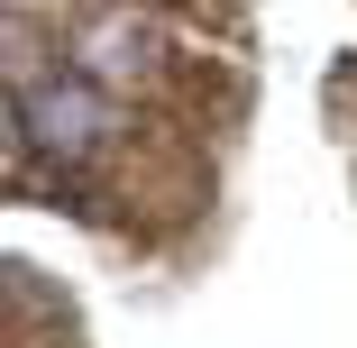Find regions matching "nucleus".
I'll list each match as a JSON object with an SVG mask.
<instances>
[{
  "label": "nucleus",
  "instance_id": "1",
  "mask_svg": "<svg viewBox=\"0 0 357 348\" xmlns=\"http://www.w3.org/2000/svg\"><path fill=\"white\" fill-rule=\"evenodd\" d=\"M119 128V101L92 83V74H46V83H19V147H46V156H92L110 147Z\"/></svg>",
  "mask_w": 357,
  "mask_h": 348
},
{
  "label": "nucleus",
  "instance_id": "2",
  "mask_svg": "<svg viewBox=\"0 0 357 348\" xmlns=\"http://www.w3.org/2000/svg\"><path fill=\"white\" fill-rule=\"evenodd\" d=\"M83 55H92V74H101V83H128V74H147L156 37L137 28V19H101V28H83Z\"/></svg>",
  "mask_w": 357,
  "mask_h": 348
}]
</instances>
